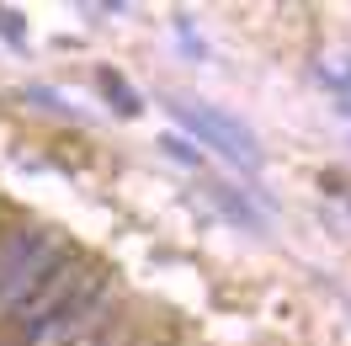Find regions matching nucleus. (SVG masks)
I'll use <instances>...</instances> for the list:
<instances>
[{"instance_id":"nucleus-4","label":"nucleus","mask_w":351,"mask_h":346,"mask_svg":"<svg viewBox=\"0 0 351 346\" xmlns=\"http://www.w3.org/2000/svg\"><path fill=\"white\" fill-rule=\"evenodd\" d=\"M101 91L117 102V112H123V117H133V112H138V96L128 91V80H123L117 69H101Z\"/></svg>"},{"instance_id":"nucleus-1","label":"nucleus","mask_w":351,"mask_h":346,"mask_svg":"<svg viewBox=\"0 0 351 346\" xmlns=\"http://www.w3.org/2000/svg\"><path fill=\"white\" fill-rule=\"evenodd\" d=\"M176 123L181 128H192L208 144V150H219L223 160H234V165H245V171H256L261 165V144H256V133L245 128L240 117H229V112L208 107V102H171Z\"/></svg>"},{"instance_id":"nucleus-5","label":"nucleus","mask_w":351,"mask_h":346,"mask_svg":"<svg viewBox=\"0 0 351 346\" xmlns=\"http://www.w3.org/2000/svg\"><path fill=\"white\" fill-rule=\"evenodd\" d=\"M0 38H5V43H22L27 32H22V16H16V11H5V5H0Z\"/></svg>"},{"instance_id":"nucleus-2","label":"nucleus","mask_w":351,"mask_h":346,"mask_svg":"<svg viewBox=\"0 0 351 346\" xmlns=\"http://www.w3.org/2000/svg\"><path fill=\"white\" fill-rule=\"evenodd\" d=\"M69 245L48 229H16L0 240V303H11L32 277H43L53 261L64 256Z\"/></svg>"},{"instance_id":"nucleus-3","label":"nucleus","mask_w":351,"mask_h":346,"mask_svg":"<svg viewBox=\"0 0 351 346\" xmlns=\"http://www.w3.org/2000/svg\"><path fill=\"white\" fill-rule=\"evenodd\" d=\"M112 309L107 303H96V309H90V314H80V320L75 325H64V330H53V336H59V346H107L112 341Z\"/></svg>"}]
</instances>
